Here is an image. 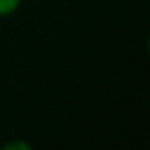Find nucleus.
Listing matches in <instances>:
<instances>
[{
    "mask_svg": "<svg viewBox=\"0 0 150 150\" xmlns=\"http://www.w3.org/2000/svg\"><path fill=\"white\" fill-rule=\"evenodd\" d=\"M19 4H21V0H0V17L13 13L19 8Z\"/></svg>",
    "mask_w": 150,
    "mask_h": 150,
    "instance_id": "1",
    "label": "nucleus"
},
{
    "mask_svg": "<svg viewBox=\"0 0 150 150\" xmlns=\"http://www.w3.org/2000/svg\"><path fill=\"white\" fill-rule=\"evenodd\" d=\"M4 148H23V150H29V148H30V144H27V143H19V141H15V143L6 144Z\"/></svg>",
    "mask_w": 150,
    "mask_h": 150,
    "instance_id": "2",
    "label": "nucleus"
}]
</instances>
